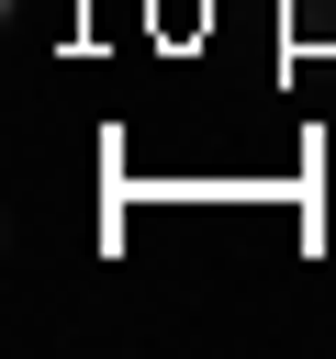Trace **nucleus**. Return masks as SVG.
I'll list each match as a JSON object with an SVG mask.
<instances>
[]
</instances>
